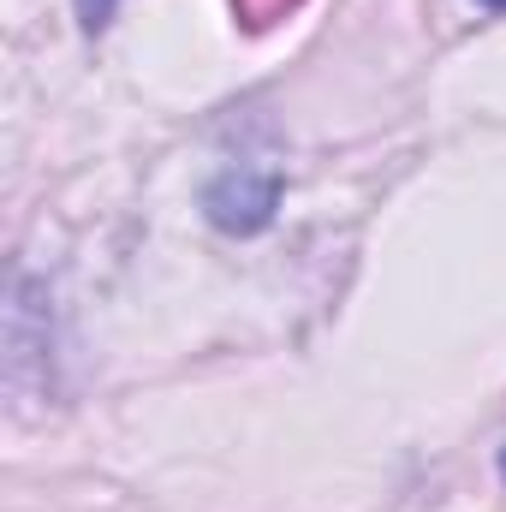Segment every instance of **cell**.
Returning <instances> with one entry per match:
<instances>
[{
	"instance_id": "cell-1",
	"label": "cell",
	"mask_w": 506,
	"mask_h": 512,
	"mask_svg": "<svg viewBox=\"0 0 506 512\" xmlns=\"http://www.w3.org/2000/svg\"><path fill=\"white\" fill-rule=\"evenodd\" d=\"M233 6H239V18H245L251 30H262V24H274L280 12H292L298 0H233Z\"/></svg>"
},
{
	"instance_id": "cell-2",
	"label": "cell",
	"mask_w": 506,
	"mask_h": 512,
	"mask_svg": "<svg viewBox=\"0 0 506 512\" xmlns=\"http://www.w3.org/2000/svg\"><path fill=\"white\" fill-rule=\"evenodd\" d=\"M114 6H120V0H78V12H84V24H90V30H102V24L114 18Z\"/></svg>"
},
{
	"instance_id": "cell-3",
	"label": "cell",
	"mask_w": 506,
	"mask_h": 512,
	"mask_svg": "<svg viewBox=\"0 0 506 512\" xmlns=\"http://www.w3.org/2000/svg\"><path fill=\"white\" fill-rule=\"evenodd\" d=\"M483 6H489V12H506V0H483Z\"/></svg>"
}]
</instances>
